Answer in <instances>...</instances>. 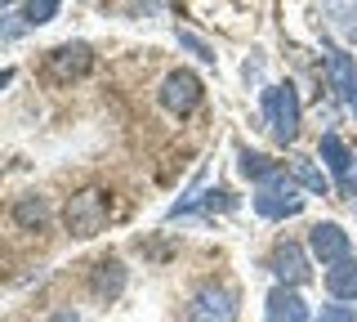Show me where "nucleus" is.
Returning a JSON list of instances; mask_svg holds the SVG:
<instances>
[{
  "mask_svg": "<svg viewBox=\"0 0 357 322\" xmlns=\"http://www.w3.org/2000/svg\"><path fill=\"white\" fill-rule=\"evenodd\" d=\"M264 117H268V130H273L277 143H295L299 135V94L290 81H277L264 90Z\"/></svg>",
  "mask_w": 357,
  "mask_h": 322,
  "instance_id": "nucleus-1",
  "label": "nucleus"
},
{
  "mask_svg": "<svg viewBox=\"0 0 357 322\" xmlns=\"http://www.w3.org/2000/svg\"><path fill=\"white\" fill-rule=\"evenodd\" d=\"M255 210H259L264 219H286V215H299V210H304V197H299V188L286 170H273L268 180H259Z\"/></svg>",
  "mask_w": 357,
  "mask_h": 322,
  "instance_id": "nucleus-2",
  "label": "nucleus"
},
{
  "mask_svg": "<svg viewBox=\"0 0 357 322\" xmlns=\"http://www.w3.org/2000/svg\"><path fill=\"white\" fill-rule=\"evenodd\" d=\"M107 215H112L107 193H98V188H85V193H76L72 202H67V210H63L67 233H72V237H94V233H103Z\"/></svg>",
  "mask_w": 357,
  "mask_h": 322,
  "instance_id": "nucleus-3",
  "label": "nucleus"
},
{
  "mask_svg": "<svg viewBox=\"0 0 357 322\" xmlns=\"http://www.w3.org/2000/svg\"><path fill=\"white\" fill-rule=\"evenodd\" d=\"M188 322H237V295L228 286H201L188 305Z\"/></svg>",
  "mask_w": 357,
  "mask_h": 322,
  "instance_id": "nucleus-4",
  "label": "nucleus"
},
{
  "mask_svg": "<svg viewBox=\"0 0 357 322\" xmlns=\"http://www.w3.org/2000/svg\"><path fill=\"white\" fill-rule=\"evenodd\" d=\"M197 103H201V81H197L188 68H178V72H170V76L161 81V108H165V112L188 117Z\"/></svg>",
  "mask_w": 357,
  "mask_h": 322,
  "instance_id": "nucleus-5",
  "label": "nucleus"
},
{
  "mask_svg": "<svg viewBox=\"0 0 357 322\" xmlns=\"http://www.w3.org/2000/svg\"><path fill=\"white\" fill-rule=\"evenodd\" d=\"M308 251H312V260H321L331 269V264H340V260H349V233H344L340 224H312L308 228Z\"/></svg>",
  "mask_w": 357,
  "mask_h": 322,
  "instance_id": "nucleus-6",
  "label": "nucleus"
},
{
  "mask_svg": "<svg viewBox=\"0 0 357 322\" xmlns=\"http://www.w3.org/2000/svg\"><path fill=\"white\" fill-rule=\"evenodd\" d=\"M89 63H94V54H89L85 41H67V45H59L50 54V72L59 76V81H72V76H85Z\"/></svg>",
  "mask_w": 357,
  "mask_h": 322,
  "instance_id": "nucleus-7",
  "label": "nucleus"
},
{
  "mask_svg": "<svg viewBox=\"0 0 357 322\" xmlns=\"http://www.w3.org/2000/svg\"><path fill=\"white\" fill-rule=\"evenodd\" d=\"M264 318L268 322H308V305L295 286H277V291L264 300Z\"/></svg>",
  "mask_w": 357,
  "mask_h": 322,
  "instance_id": "nucleus-8",
  "label": "nucleus"
},
{
  "mask_svg": "<svg viewBox=\"0 0 357 322\" xmlns=\"http://www.w3.org/2000/svg\"><path fill=\"white\" fill-rule=\"evenodd\" d=\"M326 72H331V85L340 90V98L349 103V112L357 117V63H353L344 50H331V63H326Z\"/></svg>",
  "mask_w": 357,
  "mask_h": 322,
  "instance_id": "nucleus-9",
  "label": "nucleus"
},
{
  "mask_svg": "<svg viewBox=\"0 0 357 322\" xmlns=\"http://www.w3.org/2000/svg\"><path fill=\"white\" fill-rule=\"evenodd\" d=\"M273 273L282 277V286H299V282H308V260H304V251L295 247V242H282V247L273 251Z\"/></svg>",
  "mask_w": 357,
  "mask_h": 322,
  "instance_id": "nucleus-10",
  "label": "nucleus"
},
{
  "mask_svg": "<svg viewBox=\"0 0 357 322\" xmlns=\"http://www.w3.org/2000/svg\"><path fill=\"white\" fill-rule=\"evenodd\" d=\"M321 161H326V170L349 188V175H353V152L344 148L340 135H321Z\"/></svg>",
  "mask_w": 357,
  "mask_h": 322,
  "instance_id": "nucleus-11",
  "label": "nucleus"
},
{
  "mask_svg": "<svg viewBox=\"0 0 357 322\" xmlns=\"http://www.w3.org/2000/svg\"><path fill=\"white\" fill-rule=\"evenodd\" d=\"M326 291L335 300H357V260H353V255L326 269Z\"/></svg>",
  "mask_w": 357,
  "mask_h": 322,
  "instance_id": "nucleus-12",
  "label": "nucleus"
},
{
  "mask_svg": "<svg viewBox=\"0 0 357 322\" xmlns=\"http://www.w3.org/2000/svg\"><path fill=\"white\" fill-rule=\"evenodd\" d=\"M290 180L304 184L308 193H317V197H326V193H331V180H326V175H321L308 157H295V161H290Z\"/></svg>",
  "mask_w": 357,
  "mask_h": 322,
  "instance_id": "nucleus-13",
  "label": "nucleus"
},
{
  "mask_svg": "<svg viewBox=\"0 0 357 322\" xmlns=\"http://www.w3.org/2000/svg\"><path fill=\"white\" fill-rule=\"evenodd\" d=\"M59 5H63V0H27V14H22V23H27V27H45V23H54Z\"/></svg>",
  "mask_w": 357,
  "mask_h": 322,
  "instance_id": "nucleus-14",
  "label": "nucleus"
},
{
  "mask_svg": "<svg viewBox=\"0 0 357 322\" xmlns=\"http://www.w3.org/2000/svg\"><path fill=\"white\" fill-rule=\"evenodd\" d=\"M121 282H126V273H121V264L112 260V264H98V273H94V291L103 295V291H112L116 295L121 291Z\"/></svg>",
  "mask_w": 357,
  "mask_h": 322,
  "instance_id": "nucleus-15",
  "label": "nucleus"
},
{
  "mask_svg": "<svg viewBox=\"0 0 357 322\" xmlns=\"http://www.w3.org/2000/svg\"><path fill=\"white\" fill-rule=\"evenodd\" d=\"M273 170H277V166L268 161L264 152H250V148L241 152V175H250V180H268V175H273Z\"/></svg>",
  "mask_w": 357,
  "mask_h": 322,
  "instance_id": "nucleus-16",
  "label": "nucleus"
},
{
  "mask_svg": "<svg viewBox=\"0 0 357 322\" xmlns=\"http://www.w3.org/2000/svg\"><path fill=\"white\" fill-rule=\"evenodd\" d=\"M45 219V197H22L18 202V224H40Z\"/></svg>",
  "mask_w": 357,
  "mask_h": 322,
  "instance_id": "nucleus-17",
  "label": "nucleus"
},
{
  "mask_svg": "<svg viewBox=\"0 0 357 322\" xmlns=\"http://www.w3.org/2000/svg\"><path fill=\"white\" fill-rule=\"evenodd\" d=\"M317 322H357V309L353 305H321Z\"/></svg>",
  "mask_w": 357,
  "mask_h": 322,
  "instance_id": "nucleus-18",
  "label": "nucleus"
},
{
  "mask_svg": "<svg viewBox=\"0 0 357 322\" xmlns=\"http://www.w3.org/2000/svg\"><path fill=\"white\" fill-rule=\"evenodd\" d=\"M22 27H27V23H18V14H9L5 23H0V36H5V41H14V36H22Z\"/></svg>",
  "mask_w": 357,
  "mask_h": 322,
  "instance_id": "nucleus-19",
  "label": "nucleus"
},
{
  "mask_svg": "<svg viewBox=\"0 0 357 322\" xmlns=\"http://www.w3.org/2000/svg\"><path fill=\"white\" fill-rule=\"evenodd\" d=\"M50 322H81V318H76V314H72V309H59V314H54Z\"/></svg>",
  "mask_w": 357,
  "mask_h": 322,
  "instance_id": "nucleus-20",
  "label": "nucleus"
},
{
  "mask_svg": "<svg viewBox=\"0 0 357 322\" xmlns=\"http://www.w3.org/2000/svg\"><path fill=\"white\" fill-rule=\"evenodd\" d=\"M9 81H14V72H9V68H5V72H0V90H5V85H9Z\"/></svg>",
  "mask_w": 357,
  "mask_h": 322,
  "instance_id": "nucleus-21",
  "label": "nucleus"
},
{
  "mask_svg": "<svg viewBox=\"0 0 357 322\" xmlns=\"http://www.w3.org/2000/svg\"><path fill=\"white\" fill-rule=\"evenodd\" d=\"M0 5H9V0H0Z\"/></svg>",
  "mask_w": 357,
  "mask_h": 322,
  "instance_id": "nucleus-22",
  "label": "nucleus"
}]
</instances>
